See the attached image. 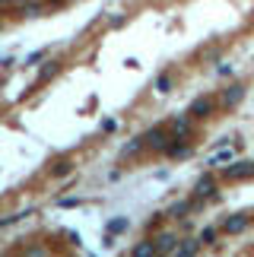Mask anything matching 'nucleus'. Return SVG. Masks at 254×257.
<instances>
[{"instance_id": "nucleus-5", "label": "nucleus", "mask_w": 254, "mask_h": 257, "mask_svg": "<svg viewBox=\"0 0 254 257\" xmlns=\"http://www.w3.org/2000/svg\"><path fill=\"white\" fill-rule=\"evenodd\" d=\"M254 175V162H235L226 169V178L229 181H241V178H251Z\"/></svg>"}, {"instance_id": "nucleus-8", "label": "nucleus", "mask_w": 254, "mask_h": 257, "mask_svg": "<svg viewBox=\"0 0 254 257\" xmlns=\"http://www.w3.org/2000/svg\"><path fill=\"white\" fill-rule=\"evenodd\" d=\"M197 203H200V200H197ZM197 203H188V200H178V203H172V206H169V219H184V216H188V213H191Z\"/></svg>"}, {"instance_id": "nucleus-2", "label": "nucleus", "mask_w": 254, "mask_h": 257, "mask_svg": "<svg viewBox=\"0 0 254 257\" xmlns=\"http://www.w3.org/2000/svg\"><path fill=\"white\" fill-rule=\"evenodd\" d=\"M213 108H216V102H213L210 95H200V98H194V102H191L188 114L194 117V121H200V117H210L213 114Z\"/></svg>"}, {"instance_id": "nucleus-4", "label": "nucleus", "mask_w": 254, "mask_h": 257, "mask_svg": "<svg viewBox=\"0 0 254 257\" xmlns=\"http://www.w3.org/2000/svg\"><path fill=\"white\" fill-rule=\"evenodd\" d=\"M248 216L245 213H235V216H229V219L226 222H222V232H226V235H238V232H245L248 229Z\"/></svg>"}, {"instance_id": "nucleus-1", "label": "nucleus", "mask_w": 254, "mask_h": 257, "mask_svg": "<svg viewBox=\"0 0 254 257\" xmlns=\"http://www.w3.org/2000/svg\"><path fill=\"white\" fill-rule=\"evenodd\" d=\"M172 140H175V137H172L169 131H162V127H153V131L143 137V143L150 146V150H159V153L169 150V143H172Z\"/></svg>"}, {"instance_id": "nucleus-13", "label": "nucleus", "mask_w": 254, "mask_h": 257, "mask_svg": "<svg viewBox=\"0 0 254 257\" xmlns=\"http://www.w3.org/2000/svg\"><path fill=\"white\" fill-rule=\"evenodd\" d=\"M19 16H42V4H23L19 7Z\"/></svg>"}, {"instance_id": "nucleus-20", "label": "nucleus", "mask_w": 254, "mask_h": 257, "mask_svg": "<svg viewBox=\"0 0 254 257\" xmlns=\"http://www.w3.org/2000/svg\"><path fill=\"white\" fill-rule=\"evenodd\" d=\"M229 159H232V153H216V156L210 159V165H219V162H229Z\"/></svg>"}, {"instance_id": "nucleus-24", "label": "nucleus", "mask_w": 254, "mask_h": 257, "mask_svg": "<svg viewBox=\"0 0 254 257\" xmlns=\"http://www.w3.org/2000/svg\"><path fill=\"white\" fill-rule=\"evenodd\" d=\"M4 4H7V0H0V7H4Z\"/></svg>"}, {"instance_id": "nucleus-11", "label": "nucleus", "mask_w": 254, "mask_h": 257, "mask_svg": "<svg viewBox=\"0 0 254 257\" xmlns=\"http://www.w3.org/2000/svg\"><path fill=\"white\" fill-rule=\"evenodd\" d=\"M172 156V159H184V156H191V146L188 143H169V150H165Z\"/></svg>"}, {"instance_id": "nucleus-16", "label": "nucleus", "mask_w": 254, "mask_h": 257, "mask_svg": "<svg viewBox=\"0 0 254 257\" xmlns=\"http://www.w3.org/2000/svg\"><path fill=\"white\" fill-rule=\"evenodd\" d=\"M143 146H146L143 140H134V143H127V146H124V150H121V156H134V153H140V150H143Z\"/></svg>"}, {"instance_id": "nucleus-3", "label": "nucleus", "mask_w": 254, "mask_h": 257, "mask_svg": "<svg viewBox=\"0 0 254 257\" xmlns=\"http://www.w3.org/2000/svg\"><path fill=\"white\" fill-rule=\"evenodd\" d=\"M216 194V178L213 175H203L197 184H194V197H197V200H207V197H213Z\"/></svg>"}, {"instance_id": "nucleus-19", "label": "nucleus", "mask_w": 254, "mask_h": 257, "mask_svg": "<svg viewBox=\"0 0 254 257\" xmlns=\"http://www.w3.org/2000/svg\"><path fill=\"white\" fill-rule=\"evenodd\" d=\"M54 73H57V64H48L45 70H42V83H48V80H51Z\"/></svg>"}, {"instance_id": "nucleus-14", "label": "nucleus", "mask_w": 254, "mask_h": 257, "mask_svg": "<svg viewBox=\"0 0 254 257\" xmlns=\"http://www.w3.org/2000/svg\"><path fill=\"white\" fill-rule=\"evenodd\" d=\"M156 92H172V76L169 73L156 76Z\"/></svg>"}, {"instance_id": "nucleus-22", "label": "nucleus", "mask_w": 254, "mask_h": 257, "mask_svg": "<svg viewBox=\"0 0 254 257\" xmlns=\"http://www.w3.org/2000/svg\"><path fill=\"white\" fill-rule=\"evenodd\" d=\"M114 127H118V121H111V117H105V121H102V131H108V134H111Z\"/></svg>"}, {"instance_id": "nucleus-23", "label": "nucleus", "mask_w": 254, "mask_h": 257, "mask_svg": "<svg viewBox=\"0 0 254 257\" xmlns=\"http://www.w3.org/2000/svg\"><path fill=\"white\" fill-rule=\"evenodd\" d=\"M13 4H23V0H13Z\"/></svg>"}, {"instance_id": "nucleus-21", "label": "nucleus", "mask_w": 254, "mask_h": 257, "mask_svg": "<svg viewBox=\"0 0 254 257\" xmlns=\"http://www.w3.org/2000/svg\"><path fill=\"white\" fill-rule=\"evenodd\" d=\"M42 57H48V48H42V51H35V54H29V64H38Z\"/></svg>"}, {"instance_id": "nucleus-12", "label": "nucleus", "mask_w": 254, "mask_h": 257, "mask_svg": "<svg viewBox=\"0 0 254 257\" xmlns=\"http://www.w3.org/2000/svg\"><path fill=\"white\" fill-rule=\"evenodd\" d=\"M70 172H73V162H70V159L54 162V169H51V175H57V178H64V175H70Z\"/></svg>"}, {"instance_id": "nucleus-6", "label": "nucleus", "mask_w": 254, "mask_h": 257, "mask_svg": "<svg viewBox=\"0 0 254 257\" xmlns=\"http://www.w3.org/2000/svg\"><path fill=\"white\" fill-rule=\"evenodd\" d=\"M156 251L159 254H175V248H178V238H175L172 232H162V235H156Z\"/></svg>"}, {"instance_id": "nucleus-18", "label": "nucleus", "mask_w": 254, "mask_h": 257, "mask_svg": "<svg viewBox=\"0 0 254 257\" xmlns=\"http://www.w3.org/2000/svg\"><path fill=\"white\" fill-rule=\"evenodd\" d=\"M213 241H216V229L210 225V229H203V232H200V244H213Z\"/></svg>"}, {"instance_id": "nucleus-15", "label": "nucleus", "mask_w": 254, "mask_h": 257, "mask_svg": "<svg viewBox=\"0 0 254 257\" xmlns=\"http://www.w3.org/2000/svg\"><path fill=\"white\" fill-rule=\"evenodd\" d=\"M127 225H131V222H127V219H124V216H118V219H111V222H108V229H105V232H111V235H118V232H124V229H127Z\"/></svg>"}, {"instance_id": "nucleus-7", "label": "nucleus", "mask_w": 254, "mask_h": 257, "mask_svg": "<svg viewBox=\"0 0 254 257\" xmlns=\"http://www.w3.org/2000/svg\"><path fill=\"white\" fill-rule=\"evenodd\" d=\"M241 98H245V86H238V83H232L226 92H222V105L226 108H232V105H238Z\"/></svg>"}, {"instance_id": "nucleus-10", "label": "nucleus", "mask_w": 254, "mask_h": 257, "mask_svg": "<svg viewBox=\"0 0 254 257\" xmlns=\"http://www.w3.org/2000/svg\"><path fill=\"white\" fill-rule=\"evenodd\" d=\"M197 251H200V241H178V248H175L178 257H194Z\"/></svg>"}, {"instance_id": "nucleus-17", "label": "nucleus", "mask_w": 254, "mask_h": 257, "mask_svg": "<svg viewBox=\"0 0 254 257\" xmlns=\"http://www.w3.org/2000/svg\"><path fill=\"white\" fill-rule=\"evenodd\" d=\"M80 203H83V197H64V200H57V206H64V210H73Z\"/></svg>"}, {"instance_id": "nucleus-9", "label": "nucleus", "mask_w": 254, "mask_h": 257, "mask_svg": "<svg viewBox=\"0 0 254 257\" xmlns=\"http://www.w3.org/2000/svg\"><path fill=\"white\" fill-rule=\"evenodd\" d=\"M134 257H153V254H159L156 251V241L150 238V241H140V244H134V251H131Z\"/></svg>"}]
</instances>
